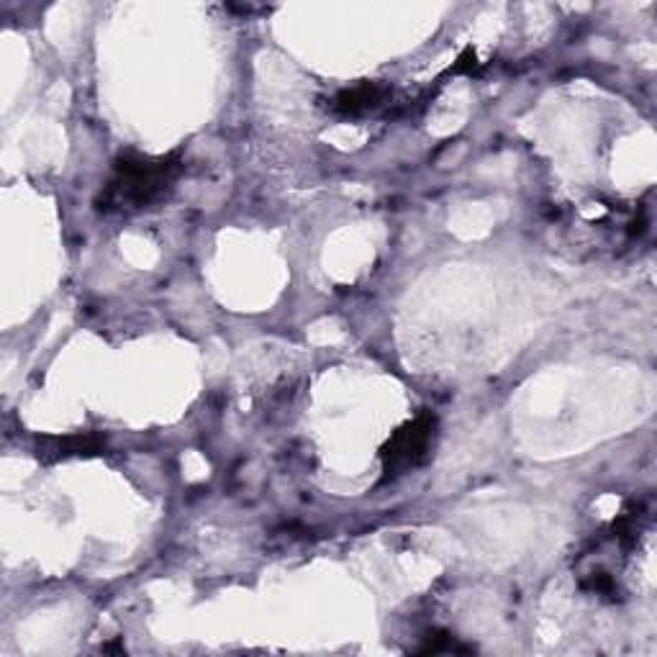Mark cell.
I'll return each mask as SVG.
<instances>
[{
    "mask_svg": "<svg viewBox=\"0 0 657 657\" xmlns=\"http://www.w3.org/2000/svg\"><path fill=\"white\" fill-rule=\"evenodd\" d=\"M185 162L181 152L147 157L126 152L113 162L111 181L103 185L98 196V211L103 213H137L164 198L181 177Z\"/></svg>",
    "mask_w": 657,
    "mask_h": 657,
    "instance_id": "6da1fadb",
    "label": "cell"
},
{
    "mask_svg": "<svg viewBox=\"0 0 657 657\" xmlns=\"http://www.w3.org/2000/svg\"><path fill=\"white\" fill-rule=\"evenodd\" d=\"M391 101V88L381 83H362L334 96L332 111L339 116H365Z\"/></svg>",
    "mask_w": 657,
    "mask_h": 657,
    "instance_id": "3957f363",
    "label": "cell"
},
{
    "mask_svg": "<svg viewBox=\"0 0 657 657\" xmlns=\"http://www.w3.org/2000/svg\"><path fill=\"white\" fill-rule=\"evenodd\" d=\"M434 437H437V419L432 413H419L417 419L404 424L381 449L385 481H393L421 466L430 457Z\"/></svg>",
    "mask_w": 657,
    "mask_h": 657,
    "instance_id": "7a4b0ae2",
    "label": "cell"
},
{
    "mask_svg": "<svg viewBox=\"0 0 657 657\" xmlns=\"http://www.w3.org/2000/svg\"><path fill=\"white\" fill-rule=\"evenodd\" d=\"M475 67H478L475 52H473V49H466V54H462L460 60H457V64L453 67V73H455V75H457V73H473Z\"/></svg>",
    "mask_w": 657,
    "mask_h": 657,
    "instance_id": "5b68a950",
    "label": "cell"
},
{
    "mask_svg": "<svg viewBox=\"0 0 657 657\" xmlns=\"http://www.w3.org/2000/svg\"><path fill=\"white\" fill-rule=\"evenodd\" d=\"M103 439L96 434H70V437H47L39 442L37 455L41 462L70 460V457H88L101 455Z\"/></svg>",
    "mask_w": 657,
    "mask_h": 657,
    "instance_id": "277c9868",
    "label": "cell"
}]
</instances>
